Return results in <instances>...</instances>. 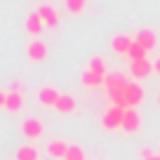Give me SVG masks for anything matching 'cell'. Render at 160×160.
<instances>
[{
  "instance_id": "obj_1",
  "label": "cell",
  "mask_w": 160,
  "mask_h": 160,
  "mask_svg": "<svg viewBox=\"0 0 160 160\" xmlns=\"http://www.w3.org/2000/svg\"><path fill=\"white\" fill-rule=\"evenodd\" d=\"M47 54H50V47H47L45 40H31L28 47H26V57H28V61H33V64H42V61L47 59Z\"/></svg>"
},
{
  "instance_id": "obj_2",
  "label": "cell",
  "mask_w": 160,
  "mask_h": 160,
  "mask_svg": "<svg viewBox=\"0 0 160 160\" xmlns=\"http://www.w3.org/2000/svg\"><path fill=\"white\" fill-rule=\"evenodd\" d=\"M122 118H125V111L122 108L108 106V108L104 111V115H101V125H104L106 130H118V127H122Z\"/></svg>"
},
{
  "instance_id": "obj_3",
  "label": "cell",
  "mask_w": 160,
  "mask_h": 160,
  "mask_svg": "<svg viewBox=\"0 0 160 160\" xmlns=\"http://www.w3.org/2000/svg\"><path fill=\"white\" fill-rule=\"evenodd\" d=\"M42 132H45V127H42V120H38V118H26L24 122H21V134H24L28 141L40 139Z\"/></svg>"
},
{
  "instance_id": "obj_4",
  "label": "cell",
  "mask_w": 160,
  "mask_h": 160,
  "mask_svg": "<svg viewBox=\"0 0 160 160\" xmlns=\"http://www.w3.org/2000/svg\"><path fill=\"white\" fill-rule=\"evenodd\" d=\"M151 73H155L153 71V64H151L148 59H141V61H130V75L139 82V80L148 78Z\"/></svg>"
},
{
  "instance_id": "obj_5",
  "label": "cell",
  "mask_w": 160,
  "mask_h": 160,
  "mask_svg": "<svg viewBox=\"0 0 160 160\" xmlns=\"http://www.w3.org/2000/svg\"><path fill=\"white\" fill-rule=\"evenodd\" d=\"M132 80L125 73H108L106 75V92H125V87L130 85Z\"/></svg>"
},
{
  "instance_id": "obj_6",
  "label": "cell",
  "mask_w": 160,
  "mask_h": 160,
  "mask_svg": "<svg viewBox=\"0 0 160 160\" xmlns=\"http://www.w3.org/2000/svg\"><path fill=\"white\" fill-rule=\"evenodd\" d=\"M125 99H127V106H130V108H137V106L144 101V87H141L137 80H132L130 85L125 87Z\"/></svg>"
},
{
  "instance_id": "obj_7",
  "label": "cell",
  "mask_w": 160,
  "mask_h": 160,
  "mask_svg": "<svg viewBox=\"0 0 160 160\" xmlns=\"http://www.w3.org/2000/svg\"><path fill=\"white\" fill-rule=\"evenodd\" d=\"M35 12L40 14V19H42V24H45L47 28H59V12L52 5H40Z\"/></svg>"
},
{
  "instance_id": "obj_8",
  "label": "cell",
  "mask_w": 160,
  "mask_h": 160,
  "mask_svg": "<svg viewBox=\"0 0 160 160\" xmlns=\"http://www.w3.org/2000/svg\"><path fill=\"white\" fill-rule=\"evenodd\" d=\"M134 42H139L146 52H153L155 45H158V35H155L153 31H148V28H141L139 33L134 35Z\"/></svg>"
},
{
  "instance_id": "obj_9",
  "label": "cell",
  "mask_w": 160,
  "mask_h": 160,
  "mask_svg": "<svg viewBox=\"0 0 160 160\" xmlns=\"http://www.w3.org/2000/svg\"><path fill=\"white\" fill-rule=\"evenodd\" d=\"M139 127H141V118L137 113V108H127L125 118H122V130L127 134H134V132H139Z\"/></svg>"
},
{
  "instance_id": "obj_10",
  "label": "cell",
  "mask_w": 160,
  "mask_h": 160,
  "mask_svg": "<svg viewBox=\"0 0 160 160\" xmlns=\"http://www.w3.org/2000/svg\"><path fill=\"white\" fill-rule=\"evenodd\" d=\"M59 97H61V92L54 90L52 85H45V87H40V90H38V101L42 106H57Z\"/></svg>"
},
{
  "instance_id": "obj_11",
  "label": "cell",
  "mask_w": 160,
  "mask_h": 160,
  "mask_svg": "<svg viewBox=\"0 0 160 160\" xmlns=\"http://www.w3.org/2000/svg\"><path fill=\"white\" fill-rule=\"evenodd\" d=\"M132 45H134V38H130V35H125V33L113 35V40H111V47H113V52H118V54H125V57H127V52H130Z\"/></svg>"
},
{
  "instance_id": "obj_12",
  "label": "cell",
  "mask_w": 160,
  "mask_h": 160,
  "mask_svg": "<svg viewBox=\"0 0 160 160\" xmlns=\"http://www.w3.org/2000/svg\"><path fill=\"white\" fill-rule=\"evenodd\" d=\"M68 146H71V144H66V141L54 139V141H50V144H47V155H50V158H57V160H64L66 153H68Z\"/></svg>"
},
{
  "instance_id": "obj_13",
  "label": "cell",
  "mask_w": 160,
  "mask_h": 160,
  "mask_svg": "<svg viewBox=\"0 0 160 160\" xmlns=\"http://www.w3.org/2000/svg\"><path fill=\"white\" fill-rule=\"evenodd\" d=\"M42 28H45V24H42V19H40L38 12H31L28 17H26V31H28L33 38H38L40 33H42Z\"/></svg>"
},
{
  "instance_id": "obj_14",
  "label": "cell",
  "mask_w": 160,
  "mask_h": 160,
  "mask_svg": "<svg viewBox=\"0 0 160 160\" xmlns=\"http://www.w3.org/2000/svg\"><path fill=\"white\" fill-rule=\"evenodd\" d=\"M54 108L59 111V113H75V108H78V101H75L73 94H64V92H61V97H59V101H57Z\"/></svg>"
},
{
  "instance_id": "obj_15",
  "label": "cell",
  "mask_w": 160,
  "mask_h": 160,
  "mask_svg": "<svg viewBox=\"0 0 160 160\" xmlns=\"http://www.w3.org/2000/svg\"><path fill=\"white\" fill-rule=\"evenodd\" d=\"M5 108L10 111V113H19V111L24 108V94H19V92H7Z\"/></svg>"
},
{
  "instance_id": "obj_16",
  "label": "cell",
  "mask_w": 160,
  "mask_h": 160,
  "mask_svg": "<svg viewBox=\"0 0 160 160\" xmlns=\"http://www.w3.org/2000/svg\"><path fill=\"white\" fill-rule=\"evenodd\" d=\"M82 85L85 87H101V85H106V78L104 75H97V73H92V71H85L82 73Z\"/></svg>"
},
{
  "instance_id": "obj_17",
  "label": "cell",
  "mask_w": 160,
  "mask_h": 160,
  "mask_svg": "<svg viewBox=\"0 0 160 160\" xmlns=\"http://www.w3.org/2000/svg\"><path fill=\"white\" fill-rule=\"evenodd\" d=\"M14 160H38V148L35 146H21V148H17Z\"/></svg>"
},
{
  "instance_id": "obj_18",
  "label": "cell",
  "mask_w": 160,
  "mask_h": 160,
  "mask_svg": "<svg viewBox=\"0 0 160 160\" xmlns=\"http://www.w3.org/2000/svg\"><path fill=\"white\" fill-rule=\"evenodd\" d=\"M87 71H92V73H97V75H108V71H106V64H104V59L101 57H92L90 59V64H87Z\"/></svg>"
},
{
  "instance_id": "obj_19",
  "label": "cell",
  "mask_w": 160,
  "mask_h": 160,
  "mask_svg": "<svg viewBox=\"0 0 160 160\" xmlns=\"http://www.w3.org/2000/svg\"><path fill=\"white\" fill-rule=\"evenodd\" d=\"M146 57H148V52H146L139 42H134V45L130 47V52H127V59L130 61H141V59H146Z\"/></svg>"
},
{
  "instance_id": "obj_20",
  "label": "cell",
  "mask_w": 160,
  "mask_h": 160,
  "mask_svg": "<svg viewBox=\"0 0 160 160\" xmlns=\"http://www.w3.org/2000/svg\"><path fill=\"white\" fill-rule=\"evenodd\" d=\"M64 7L71 14H80V12L87 7V0H64Z\"/></svg>"
},
{
  "instance_id": "obj_21",
  "label": "cell",
  "mask_w": 160,
  "mask_h": 160,
  "mask_svg": "<svg viewBox=\"0 0 160 160\" xmlns=\"http://www.w3.org/2000/svg\"><path fill=\"white\" fill-rule=\"evenodd\" d=\"M64 160H85V148H82L80 144H71Z\"/></svg>"
},
{
  "instance_id": "obj_22",
  "label": "cell",
  "mask_w": 160,
  "mask_h": 160,
  "mask_svg": "<svg viewBox=\"0 0 160 160\" xmlns=\"http://www.w3.org/2000/svg\"><path fill=\"white\" fill-rule=\"evenodd\" d=\"M139 160H160V151H151V148H144L139 153Z\"/></svg>"
},
{
  "instance_id": "obj_23",
  "label": "cell",
  "mask_w": 160,
  "mask_h": 160,
  "mask_svg": "<svg viewBox=\"0 0 160 160\" xmlns=\"http://www.w3.org/2000/svg\"><path fill=\"white\" fill-rule=\"evenodd\" d=\"M10 92H19V94H24V85H21V80H12V82H10Z\"/></svg>"
},
{
  "instance_id": "obj_24",
  "label": "cell",
  "mask_w": 160,
  "mask_h": 160,
  "mask_svg": "<svg viewBox=\"0 0 160 160\" xmlns=\"http://www.w3.org/2000/svg\"><path fill=\"white\" fill-rule=\"evenodd\" d=\"M5 101H7V92H0V108H5Z\"/></svg>"
},
{
  "instance_id": "obj_25",
  "label": "cell",
  "mask_w": 160,
  "mask_h": 160,
  "mask_svg": "<svg viewBox=\"0 0 160 160\" xmlns=\"http://www.w3.org/2000/svg\"><path fill=\"white\" fill-rule=\"evenodd\" d=\"M153 71L160 75V59H155V61H153Z\"/></svg>"
},
{
  "instance_id": "obj_26",
  "label": "cell",
  "mask_w": 160,
  "mask_h": 160,
  "mask_svg": "<svg viewBox=\"0 0 160 160\" xmlns=\"http://www.w3.org/2000/svg\"><path fill=\"white\" fill-rule=\"evenodd\" d=\"M158 104H160V94H158Z\"/></svg>"
}]
</instances>
